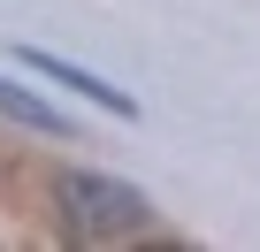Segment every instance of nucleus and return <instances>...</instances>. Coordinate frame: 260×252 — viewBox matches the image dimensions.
Here are the masks:
<instances>
[{
  "instance_id": "1",
  "label": "nucleus",
  "mask_w": 260,
  "mask_h": 252,
  "mask_svg": "<svg viewBox=\"0 0 260 252\" xmlns=\"http://www.w3.org/2000/svg\"><path fill=\"white\" fill-rule=\"evenodd\" d=\"M61 206L84 237H122L146 222V199L130 184H107V176H61Z\"/></svg>"
},
{
  "instance_id": "3",
  "label": "nucleus",
  "mask_w": 260,
  "mask_h": 252,
  "mask_svg": "<svg viewBox=\"0 0 260 252\" xmlns=\"http://www.w3.org/2000/svg\"><path fill=\"white\" fill-rule=\"evenodd\" d=\"M0 115H16V122H31V130H54V138L69 130V122H61V115H54L46 99H31V92H23V84H8V77H0Z\"/></svg>"
},
{
  "instance_id": "2",
  "label": "nucleus",
  "mask_w": 260,
  "mask_h": 252,
  "mask_svg": "<svg viewBox=\"0 0 260 252\" xmlns=\"http://www.w3.org/2000/svg\"><path fill=\"white\" fill-rule=\"evenodd\" d=\"M23 61L39 69V77H54V84H77L84 99H100V107H115V115H138V99H130V92H115V84H100L92 69H77V61H54L46 46H23Z\"/></svg>"
}]
</instances>
